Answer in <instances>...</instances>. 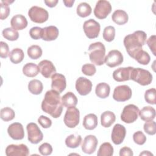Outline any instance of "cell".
Returning <instances> with one entry per match:
<instances>
[{"instance_id": "1", "label": "cell", "mask_w": 156, "mask_h": 156, "mask_svg": "<svg viewBox=\"0 0 156 156\" xmlns=\"http://www.w3.org/2000/svg\"><path fill=\"white\" fill-rule=\"evenodd\" d=\"M41 109L54 118L60 117L63 110L60 93L54 90L46 91L41 102Z\"/></svg>"}, {"instance_id": "2", "label": "cell", "mask_w": 156, "mask_h": 156, "mask_svg": "<svg viewBox=\"0 0 156 156\" xmlns=\"http://www.w3.org/2000/svg\"><path fill=\"white\" fill-rule=\"evenodd\" d=\"M146 34L142 30L135 31L133 34L126 35L124 38V45L128 54L133 58L135 54L142 49L146 43Z\"/></svg>"}, {"instance_id": "3", "label": "cell", "mask_w": 156, "mask_h": 156, "mask_svg": "<svg viewBox=\"0 0 156 156\" xmlns=\"http://www.w3.org/2000/svg\"><path fill=\"white\" fill-rule=\"evenodd\" d=\"M89 57L90 61L98 66L102 65L104 63L105 55V48L101 42L91 43L88 47Z\"/></svg>"}, {"instance_id": "4", "label": "cell", "mask_w": 156, "mask_h": 156, "mask_svg": "<svg viewBox=\"0 0 156 156\" xmlns=\"http://www.w3.org/2000/svg\"><path fill=\"white\" fill-rule=\"evenodd\" d=\"M130 80H132L141 85H149L152 80V75L147 70L140 68H132Z\"/></svg>"}, {"instance_id": "5", "label": "cell", "mask_w": 156, "mask_h": 156, "mask_svg": "<svg viewBox=\"0 0 156 156\" xmlns=\"http://www.w3.org/2000/svg\"><path fill=\"white\" fill-rule=\"evenodd\" d=\"M28 15L31 21L36 23H43L49 18L48 11L38 6H32L28 11Z\"/></svg>"}, {"instance_id": "6", "label": "cell", "mask_w": 156, "mask_h": 156, "mask_svg": "<svg viewBox=\"0 0 156 156\" xmlns=\"http://www.w3.org/2000/svg\"><path fill=\"white\" fill-rule=\"evenodd\" d=\"M140 110L137 106L133 104H129L125 106L121 115V119L127 124L135 122L138 116Z\"/></svg>"}, {"instance_id": "7", "label": "cell", "mask_w": 156, "mask_h": 156, "mask_svg": "<svg viewBox=\"0 0 156 156\" xmlns=\"http://www.w3.org/2000/svg\"><path fill=\"white\" fill-rule=\"evenodd\" d=\"M80 119V112L75 107L67 108L64 116V123L69 128H74L78 125Z\"/></svg>"}, {"instance_id": "8", "label": "cell", "mask_w": 156, "mask_h": 156, "mask_svg": "<svg viewBox=\"0 0 156 156\" xmlns=\"http://www.w3.org/2000/svg\"><path fill=\"white\" fill-rule=\"evenodd\" d=\"M83 31L86 36L90 39L97 38L101 29V26L98 22L93 19L85 21L83 25Z\"/></svg>"}, {"instance_id": "9", "label": "cell", "mask_w": 156, "mask_h": 156, "mask_svg": "<svg viewBox=\"0 0 156 156\" xmlns=\"http://www.w3.org/2000/svg\"><path fill=\"white\" fill-rule=\"evenodd\" d=\"M27 139L32 144L40 143L43 138V135L37 124L30 122L26 126Z\"/></svg>"}, {"instance_id": "10", "label": "cell", "mask_w": 156, "mask_h": 156, "mask_svg": "<svg viewBox=\"0 0 156 156\" xmlns=\"http://www.w3.org/2000/svg\"><path fill=\"white\" fill-rule=\"evenodd\" d=\"M112 11V5L108 1L99 0L97 2L94 9V14L96 18L103 20L107 18Z\"/></svg>"}, {"instance_id": "11", "label": "cell", "mask_w": 156, "mask_h": 156, "mask_svg": "<svg viewBox=\"0 0 156 156\" xmlns=\"http://www.w3.org/2000/svg\"><path fill=\"white\" fill-rule=\"evenodd\" d=\"M132 94V90L128 85H119L114 90L113 98L118 102H124L130 99Z\"/></svg>"}, {"instance_id": "12", "label": "cell", "mask_w": 156, "mask_h": 156, "mask_svg": "<svg viewBox=\"0 0 156 156\" xmlns=\"http://www.w3.org/2000/svg\"><path fill=\"white\" fill-rule=\"evenodd\" d=\"M104 62L108 66L114 68L120 65L123 62V55L118 50H111L105 57Z\"/></svg>"}, {"instance_id": "13", "label": "cell", "mask_w": 156, "mask_h": 156, "mask_svg": "<svg viewBox=\"0 0 156 156\" xmlns=\"http://www.w3.org/2000/svg\"><path fill=\"white\" fill-rule=\"evenodd\" d=\"M5 154L7 156H27L29 150L24 144H10L5 149Z\"/></svg>"}, {"instance_id": "14", "label": "cell", "mask_w": 156, "mask_h": 156, "mask_svg": "<svg viewBox=\"0 0 156 156\" xmlns=\"http://www.w3.org/2000/svg\"><path fill=\"white\" fill-rule=\"evenodd\" d=\"M98 143V139L94 135H88L85 137L82 143V150L85 154H91L96 151Z\"/></svg>"}, {"instance_id": "15", "label": "cell", "mask_w": 156, "mask_h": 156, "mask_svg": "<svg viewBox=\"0 0 156 156\" xmlns=\"http://www.w3.org/2000/svg\"><path fill=\"white\" fill-rule=\"evenodd\" d=\"M76 89L79 94L82 96L87 95L91 91L92 83L89 79L80 77L76 80Z\"/></svg>"}, {"instance_id": "16", "label": "cell", "mask_w": 156, "mask_h": 156, "mask_svg": "<svg viewBox=\"0 0 156 156\" xmlns=\"http://www.w3.org/2000/svg\"><path fill=\"white\" fill-rule=\"evenodd\" d=\"M126 134V130L124 126L120 124H116L114 126L111 138L115 144L118 145L122 143Z\"/></svg>"}, {"instance_id": "17", "label": "cell", "mask_w": 156, "mask_h": 156, "mask_svg": "<svg viewBox=\"0 0 156 156\" xmlns=\"http://www.w3.org/2000/svg\"><path fill=\"white\" fill-rule=\"evenodd\" d=\"M51 88L59 93L63 92L66 86L65 76L60 73H54L51 76Z\"/></svg>"}, {"instance_id": "18", "label": "cell", "mask_w": 156, "mask_h": 156, "mask_svg": "<svg viewBox=\"0 0 156 156\" xmlns=\"http://www.w3.org/2000/svg\"><path fill=\"white\" fill-rule=\"evenodd\" d=\"M9 135L13 140H20L24 136V131L23 125L20 122H13L11 124L8 129Z\"/></svg>"}, {"instance_id": "19", "label": "cell", "mask_w": 156, "mask_h": 156, "mask_svg": "<svg viewBox=\"0 0 156 156\" xmlns=\"http://www.w3.org/2000/svg\"><path fill=\"white\" fill-rule=\"evenodd\" d=\"M40 73L45 78H49L52 75L56 72L55 67L52 62L48 60H41L38 63Z\"/></svg>"}, {"instance_id": "20", "label": "cell", "mask_w": 156, "mask_h": 156, "mask_svg": "<svg viewBox=\"0 0 156 156\" xmlns=\"http://www.w3.org/2000/svg\"><path fill=\"white\" fill-rule=\"evenodd\" d=\"M133 67H123L115 69L112 74L113 78L117 82H124L130 80V73Z\"/></svg>"}, {"instance_id": "21", "label": "cell", "mask_w": 156, "mask_h": 156, "mask_svg": "<svg viewBox=\"0 0 156 156\" xmlns=\"http://www.w3.org/2000/svg\"><path fill=\"white\" fill-rule=\"evenodd\" d=\"M59 34L58 29L54 26H49L43 28L42 40L44 41H52L57 39Z\"/></svg>"}, {"instance_id": "22", "label": "cell", "mask_w": 156, "mask_h": 156, "mask_svg": "<svg viewBox=\"0 0 156 156\" xmlns=\"http://www.w3.org/2000/svg\"><path fill=\"white\" fill-rule=\"evenodd\" d=\"M12 27L16 30H23L27 26V21L26 18L23 15H16L13 16L10 21Z\"/></svg>"}, {"instance_id": "23", "label": "cell", "mask_w": 156, "mask_h": 156, "mask_svg": "<svg viewBox=\"0 0 156 156\" xmlns=\"http://www.w3.org/2000/svg\"><path fill=\"white\" fill-rule=\"evenodd\" d=\"M83 126L87 130H93L98 126V117L95 114L90 113L85 116L83 120Z\"/></svg>"}, {"instance_id": "24", "label": "cell", "mask_w": 156, "mask_h": 156, "mask_svg": "<svg viewBox=\"0 0 156 156\" xmlns=\"http://www.w3.org/2000/svg\"><path fill=\"white\" fill-rule=\"evenodd\" d=\"M112 19L116 24L118 25H123L128 21L129 16L124 10L119 9L115 10L113 13Z\"/></svg>"}, {"instance_id": "25", "label": "cell", "mask_w": 156, "mask_h": 156, "mask_svg": "<svg viewBox=\"0 0 156 156\" xmlns=\"http://www.w3.org/2000/svg\"><path fill=\"white\" fill-rule=\"evenodd\" d=\"M140 118L144 121H152L155 117V110L151 106L144 107L139 112Z\"/></svg>"}, {"instance_id": "26", "label": "cell", "mask_w": 156, "mask_h": 156, "mask_svg": "<svg viewBox=\"0 0 156 156\" xmlns=\"http://www.w3.org/2000/svg\"><path fill=\"white\" fill-rule=\"evenodd\" d=\"M115 120V115L111 111H105L101 114V122L104 127H109L114 123Z\"/></svg>"}, {"instance_id": "27", "label": "cell", "mask_w": 156, "mask_h": 156, "mask_svg": "<svg viewBox=\"0 0 156 156\" xmlns=\"http://www.w3.org/2000/svg\"><path fill=\"white\" fill-rule=\"evenodd\" d=\"M110 87L109 85L105 82L98 83L95 88V93L96 96L100 98L105 99L110 94Z\"/></svg>"}, {"instance_id": "28", "label": "cell", "mask_w": 156, "mask_h": 156, "mask_svg": "<svg viewBox=\"0 0 156 156\" xmlns=\"http://www.w3.org/2000/svg\"><path fill=\"white\" fill-rule=\"evenodd\" d=\"M40 72L39 66L34 63H26L23 68V74L29 77H35Z\"/></svg>"}, {"instance_id": "29", "label": "cell", "mask_w": 156, "mask_h": 156, "mask_svg": "<svg viewBox=\"0 0 156 156\" xmlns=\"http://www.w3.org/2000/svg\"><path fill=\"white\" fill-rule=\"evenodd\" d=\"M62 102L63 106L66 108L75 107L77 104V99L76 95L72 92H67L62 98Z\"/></svg>"}, {"instance_id": "30", "label": "cell", "mask_w": 156, "mask_h": 156, "mask_svg": "<svg viewBox=\"0 0 156 156\" xmlns=\"http://www.w3.org/2000/svg\"><path fill=\"white\" fill-rule=\"evenodd\" d=\"M9 58L14 64H18L21 62L24 57L23 51L20 48H15L9 53Z\"/></svg>"}, {"instance_id": "31", "label": "cell", "mask_w": 156, "mask_h": 156, "mask_svg": "<svg viewBox=\"0 0 156 156\" xmlns=\"http://www.w3.org/2000/svg\"><path fill=\"white\" fill-rule=\"evenodd\" d=\"M43 89V83L38 79H33L28 83V90L33 94H40L42 92Z\"/></svg>"}, {"instance_id": "32", "label": "cell", "mask_w": 156, "mask_h": 156, "mask_svg": "<svg viewBox=\"0 0 156 156\" xmlns=\"http://www.w3.org/2000/svg\"><path fill=\"white\" fill-rule=\"evenodd\" d=\"M82 141V137L79 135L71 134L67 136L65 139V144L66 146L70 148L77 147Z\"/></svg>"}, {"instance_id": "33", "label": "cell", "mask_w": 156, "mask_h": 156, "mask_svg": "<svg viewBox=\"0 0 156 156\" xmlns=\"http://www.w3.org/2000/svg\"><path fill=\"white\" fill-rule=\"evenodd\" d=\"M133 58L136 60L140 64L143 65H147L151 60V57L149 54L143 49L138 51L135 54Z\"/></svg>"}, {"instance_id": "34", "label": "cell", "mask_w": 156, "mask_h": 156, "mask_svg": "<svg viewBox=\"0 0 156 156\" xmlns=\"http://www.w3.org/2000/svg\"><path fill=\"white\" fill-rule=\"evenodd\" d=\"M92 9L91 6L87 2H81L80 3L76 9L77 14L82 17V18H85L88 16H89L91 13Z\"/></svg>"}, {"instance_id": "35", "label": "cell", "mask_w": 156, "mask_h": 156, "mask_svg": "<svg viewBox=\"0 0 156 156\" xmlns=\"http://www.w3.org/2000/svg\"><path fill=\"white\" fill-rule=\"evenodd\" d=\"M113 154V147L108 142L102 144L98 151V156H112Z\"/></svg>"}, {"instance_id": "36", "label": "cell", "mask_w": 156, "mask_h": 156, "mask_svg": "<svg viewBox=\"0 0 156 156\" xmlns=\"http://www.w3.org/2000/svg\"><path fill=\"white\" fill-rule=\"evenodd\" d=\"M42 49L38 45H32L27 49L28 56L34 60L39 58L42 55Z\"/></svg>"}, {"instance_id": "37", "label": "cell", "mask_w": 156, "mask_h": 156, "mask_svg": "<svg viewBox=\"0 0 156 156\" xmlns=\"http://www.w3.org/2000/svg\"><path fill=\"white\" fill-rule=\"evenodd\" d=\"M3 37L9 41H15L19 37V33L12 27H7L2 30Z\"/></svg>"}, {"instance_id": "38", "label": "cell", "mask_w": 156, "mask_h": 156, "mask_svg": "<svg viewBox=\"0 0 156 156\" xmlns=\"http://www.w3.org/2000/svg\"><path fill=\"white\" fill-rule=\"evenodd\" d=\"M0 116L3 121H9L15 118V113L12 108L7 107L1 110Z\"/></svg>"}, {"instance_id": "39", "label": "cell", "mask_w": 156, "mask_h": 156, "mask_svg": "<svg viewBox=\"0 0 156 156\" xmlns=\"http://www.w3.org/2000/svg\"><path fill=\"white\" fill-rule=\"evenodd\" d=\"M115 37V29L113 26H108L104 28L103 31V38L107 42L112 41Z\"/></svg>"}, {"instance_id": "40", "label": "cell", "mask_w": 156, "mask_h": 156, "mask_svg": "<svg viewBox=\"0 0 156 156\" xmlns=\"http://www.w3.org/2000/svg\"><path fill=\"white\" fill-rule=\"evenodd\" d=\"M144 99L147 103L154 105L156 104V90L155 88H150L146 91L144 93Z\"/></svg>"}, {"instance_id": "41", "label": "cell", "mask_w": 156, "mask_h": 156, "mask_svg": "<svg viewBox=\"0 0 156 156\" xmlns=\"http://www.w3.org/2000/svg\"><path fill=\"white\" fill-rule=\"evenodd\" d=\"M144 130L146 133L150 135H154L156 133V123L155 121H146L143 126Z\"/></svg>"}, {"instance_id": "42", "label": "cell", "mask_w": 156, "mask_h": 156, "mask_svg": "<svg viewBox=\"0 0 156 156\" xmlns=\"http://www.w3.org/2000/svg\"><path fill=\"white\" fill-rule=\"evenodd\" d=\"M10 10L9 4L4 1H1V10H0V18L3 20L7 18L10 13Z\"/></svg>"}, {"instance_id": "43", "label": "cell", "mask_w": 156, "mask_h": 156, "mask_svg": "<svg viewBox=\"0 0 156 156\" xmlns=\"http://www.w3.org/2000/svg\"><path fill=\"white\" fill-rule=\"evenodd\" d=\"M82 72L86 76H92L96 73V69L93 64L87 63L82 66Z\"/></svg>"}, {"instance_id": "44", "label": "cell", "mask_w": 156, "mask_h": 156, "mask_svg": "<svg viewBox=\"0 0 156 156\" xmlns=\"http://www.w3.org/2000/svg\"><path fill=\"white\" fill-rule=\"evenodd\" d=\"M133 140L136 144L138 145H143L146 141V136L141 131L139 130L133 133Z\"/></svg>"}, {"instance_id": "45", "label": "cell", "mask_w": 156, "mask_h": 156, "mask_svg": "<svg viewBox=\"0 0 156 156\" xmlns=\"http://www.w3.org/2000/svg\"><path fill=\"white\" fill-rule=\"evenodd\" d=\"M38 151L43 155H49L52 152V147L50 144L44 143L39 146Z\"/></svg>"}, {"instance_id": "46", "label": "cell", "mask_w": 156, "mask_h": 156, "mask_svg": "<svg viewBox=\"0 0 156 156\" xmlns=\"http://www.w3.org/2000/svg\"><path fill=\"white\" fill-rule=\"evenodd\" d=\"M43 28L40 27H33L29 30L30 37L34 40H38L41 38Z\"/></svg>"}, {"instance_id": "47", "label": "cell", "mask_w": 156, "mask_h": 156, "mask_svg": "<svg viewBox=\"0 0 156 156\" xmlns=\"http://www.w3.org/2000/svg\"><path fill=\"white\" fill-rule=\"evenodd\" d=\"M38 122L40 124V126L42 127L44 129L49 128L52 125V121L51 120V119L44 115H41L38 118Z\"/></svg>"}, {"instance_id": "48", "label": "cell", "mask_w": 156, "mask_h": 156, "mask_svg": "<svg viewBox=\"0 0 156 156\" xmlns=\"http://www.w3.org/2000/svg\"><path fill=\"white\" fill-rule=\"evenodd\" d=\"M0 56L1 58H5L9 55V48L8 44L4 41L0 42Z\"/></svg>"}, {"instance_id": "49", "label": "cell", "mask_w": 156, "mask_h": 156, "mask_svg": "<svg viewBox=\"0 0 156 156\" xmlns=\"http://www.w3.org/2000/svg\"><path fill=\"white\" fill-rule=\"evenodd\" d=\"M155 43H156V37L155 35H151L147 40V44L154 55H156L155 54V49H156Z\"/></svg>"}, {"instance_id": "50", "label": "cell", "mask_w": 156, "mask_h": 156, "mask_svg": "<svg viewBox=\"0 0 156 156\" xmlns=\"http://www.w3.org/2000/svg\"><path fill=\"white\" fill-rule=\"evenodd\" d=\"M133 155L132 150L128 147H123L119 151L120 156H132Z\"/></svg>"}, {"instance_id": "51", "label": "cell", "mask_w": 156, "mask_h": 156, "mask_svg": "<svg viewBox=\"0 0 156 156\" xmlns=\"http://www.w3.org/2000/svg\"><path fill=\"white\" fill-rule=\"evenodd\" d=\"M44 2L48 7L52 8L55 7L58 1V0H49V1H44Z\"/></svg>"}, {"instance_id": "52", "label": "cell", "mask_w": 156, "mask_h": 156, "mask_svg": "<svg viewBox=\"0 0 156 156\" xmlns=\"http://www.w3.org/2000/svg\"><path fill=\"white\" fill-rule=\"evenodd\" d=\"M63 2L64 3L65 5L67 7H71L74 2V0H63Z\"/></svg>"}, {"instance_id": "53", "label": "cell", "mask_w": 156, "mask_h": 156, "mask_svg": "<svg viewBox=\"0 0 156 156\" xmlns=\"http://www.w3.org/2000/svg\"><path fill=\"white\" fill-rule=\"evenodd\" d=\"M140 156H141V155H146V156H147V155H153V154L151 152H150L149 151H144L143 152H141L140 154Z\"/></svg>"}]
</instances>
